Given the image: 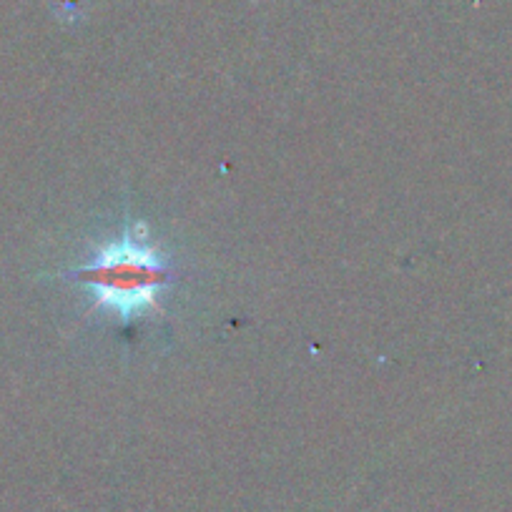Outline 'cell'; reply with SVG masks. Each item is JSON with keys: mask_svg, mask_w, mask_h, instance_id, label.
<instances>
[{"mask_svg": "<svg viewBox=\"0 0 512 512\" xmlns=\"http://www.w3.org/2000/svg\"><path fill=\"white\" fill-rule=\"evenodd\" d=\"M93 292V307H108L121 319L139 317L144 309L164 312L159 292L169 287L171 267L149 239L146 224H131L118 241L101 246L86 267L71 274Z\"/></svg>", "mask_w": 512, "mask_h": 512, "instance_id": "1", "label": "cell"}]
</instances>
